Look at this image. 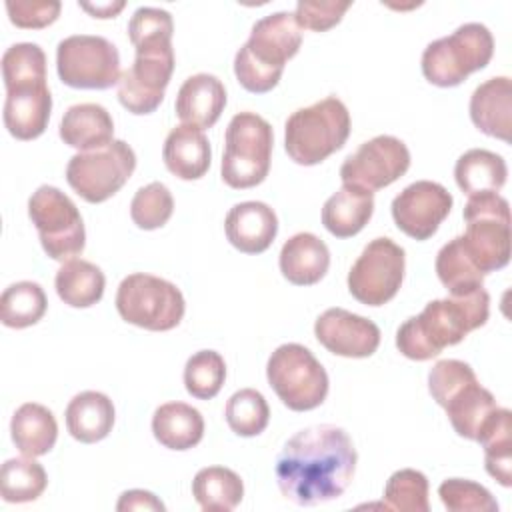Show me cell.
Returning <instances> with one entry per match:
<instances>
[{
  "mask_svg": "<svg viewBox=\"0 0 512 512\" xmlns=\"http://www.w3.org/2000/svg\"><path fill=\"white\" fill-rule=\"evenodd\" d=\"M356 460V448L344 428L316 424L296 432L284 444L274 474L284 498L298 506H316L346 492Z\"/></svg>",
  "mask_w": 512,
  "mask_h": 512,
  "instance_id": "obj_1",
  "label": "cell"
},
{
  "mask_svg": "<svg viewBox=\"0 0 512 512\" xmlns=\"http://www.w3.org/2000/svg\"><path fill=\"white\" fill-rule=\"evenodd\" d=\"M124 6L126 2H96V4L80 2V8L92 14L94 18H114Z\"/></svg>",
  "mask_w": 512,
  "mask_h": 512,
  "instance_id": "obj_47",
  "label": "cell"
},
{
  "mask_svg": "<svg viewBox=\"0 0 512 512\" xmlns=\"http://www.w3.org/2000/svg\"><path fill=\"white\" fill-rule=\"evenodd\" d=\"M384 502L400 512H428V478L414 468L396 470L384 486Z\"/></svg>",
  "mask_w": 512,
  "mask_h": 512,
  "instance_id": "obj_39",
  "label": "cell"
},
{
  "mask_svg": "<svg viewBox=\"0 0 512 512\" xmlns=\"http://www.w3.org/2000/svg\"><path fill=\"white\" fill-rule=\"evenodd\" d=\"M174 212V198L166 184L150 182L136 190L130 202V218L142 230L162 228Z\"/></svg>",
  "mask_w": 512,
  "mask_h": 512,
  "instance_id": "obj_40",
  "label": "cell"
},
{
  "mask_svg": "<svg viewBox=\"0 0 512 512\" xmlns=\"http://www.w3.org/2000/svg\"><path fill=\"white\" fill-rule=\"evenodd\" d=\"M498 408L494 394L480 386L478 378L462 386L444 406L446 416L458 436L466 440H478L482 428Z\"/></svg>",
  "mask_w": 512,
  "mask_h": 512,
  "instance_id": "obj_28",
  "label": "cell"
},
{
  "mask_svg": "<svg viewBox=\"0 0 512 512\" xmlns=\"http://www.w3.org/2000/svg\"><path fill=\"white\" fill-rule=\"evenodd\" d=\"M134 168L132 146L124 140H112L104 148L74 154L66 166V182L82 200L100 204L130 180Z\"/></svg>",
  "mask_w": 512,
  "mask_h": 512,
  "instance_id": "obj_13",
  "label": "cell"
},
{
  "mask_svg": "<svg viewBox=\"0 0 512 512\" xmlns=\"http://www.w3.org/2000/svg\"><path fill=\"white\" fill-rule=\"evenodd\" d=\"M162 160L176 178L198 180L202 178L212 160V150L206 134L190 124L172 128L164 140Z\"/></svg>",
  "mask_w": 512,
  "mask_h": 512,
  "instance_id": "obj_23",
  "label": "cell"
},
{
  "mask_svg": "<svg viewBox=\"0 0 512 512\" xmlns=\"http://www.w3.org/2000/svg\"><path fill=\"white\" fill-rule=\"evenodd\" d=\"M152 434L164 448L190 450L204 436V418L186 402H166L154 410Z\"/></svg>",
  "mask_w": 512,
  "mask_h": 512,
  "instance_id": "obj_27",
  "label": "cell"
},
{
  "mask_svg": "<svg viewBox=\"0 0 512 512\" xmlns=\"http://www.w3.org/2000/svg\"><path fill=\"white\" fill-rule=\"evenodd\" d=\"M228 242L244 254H262L278 234L276 212L258 200L234 204L224 220Z\"/></svg>",
  "mask_w": 512,
  "mask_h": 512,
  "instance_id": "obj_19",
  "label": "cell"
},
{
  "mask_svg": "<svg viewBox=\"0 0 512 512\" xmlns=\"http://www.w3.org/2000/svg\"><path fill=\"white\" fill-rule=\"evenodd\" d=\"M58 134L70 148L80 152L98 150L114 140V120L104 106L82 102L64 112Z\"/></svg>",
  "mask_w": 512,
  "mask_h": 512,
  "instance_id": "obj_24",
  "label": "cell"
},
{
  "mask_svg": "<svg viewBox=\"0 0 512 512\" xmlns=\"http://www.w3.org/2000/svg\"><path fill=\"white\" fill-rule=\"evenodd\" d=\"M350 136V112L336 96H326L292 112L284 126V148L300 166H314L338 152Z\"/></svg>",
  "mask_w": 512,
  "mask_h": 512,
  "instance_id": "obj_4",
  "label": "cell"
},
{
  "mask_svg": "<svg viewBox=\"0 0 512 512\" xmlns=\"http://www.w3.org/2000/svg\"><path fill=\"white\" fill-rule=\"evenodd\" d=\"M62 4L58 0H8L6 12L14 26L38 30L46 28L60 16Z\"/></svg>",
  "mask_w": 512,
  "mask_h": 512,
  "instance_id": "obj_43",
  "label": "cell"
},
{
  "mask_svg": "<svg viewBox=\"0 0 512 512\" xmlns=\"http://www.w3.org/2000/svg\"><path fill=\"white\" fill-rule=\"evenodd\" d=\"M56 72L70 88L106 90L120 80V54L104 36L72 34L56 46Z\"/></svg>",
  "mask_w": 512,
  "mask_h": 512,
  "instance_id": "obj_12",
  "label": "cell"
},
{
  "mask_svg": "<svg viewBox=\"0 0 512 512\" xmlns=\"http://www.w3.org/2000/svg\"><path fill=\"white\" fill-rule=\"evenodd\" d=\"M508 168L500 154L472 148L464 152L454 166V178L458 188L468 194H484V192H498L506 184Z\"/></svg>",
  "mask_w": 512,
  "mask_h": 512,
  "instance_id": "obj_30",
  "label": "cell"
},
{
  "mask_svg": "<svg viewBox=\"0 0 512 512\" xmlns=\"http://www.w3.org/2000/svg\"><path fill=\"white\" fill-rule=\"evenodd\" d=\"M116 510L124 512V510H160L164 512L166 506L148 490H126L118 504Z\"/></svg>",
  "mask_w": 512,
  "mask_h": 512,
  "instance_id": "obj_46",
  "label": "cell"
},
{
  "mask_svg": "<svg viewBox=\"0 0 512 512\" xmlns=\"http://www.w3.org/2000/svg\"><path fill=\"white\" fill-rule=\"evenodd\" d=\"M466 232L462 246L476 268L486 276L510 262V204L498 192L468 196L464 206Z\"/></svg>",
  "mask_w": 512,
  "mask_h": 512,
  "instance_id": "obj_7",
  "label": "cell"
},
{
  "mask_svg": "<svg viewBox=\"0 0 512 512\" xmlns=\"http://www.w3.org/2000/svg\"><path fill=\"white\" fill-rule=\"evenodd\" d=\"M48 308L44 288L32 280L10 284L0 296V320L8 328H28L42 320Z\"/></svg>",
  "mask_w": 512,
  "mask_h": 512,
  "instance_id": "obj_34",
  "label": "cell"
},
{
  "mask_svg": "<svg viewBox=\"0 0 512 512\" xmlns=\"http://www.w3.org/2000/svg\"><path fill=\"white\" fill-rule=\"evenodd\" d=\"M410 168L408 146L390 134L374 136L360 144L340 166L342 184H356L366 190H380L396 182Z\"/></svg>",
  "mask_w": 512,
  "mask_h": 512,
  "instance_id": "obj_15",
  "label": "cell"
},
{
  "mask_svg": "<svg viewBox=\"0 0 512 512\" xmlns=\"http://www.w3.org/2000/svg\"><path fill=\"white\" fill-rule=\"evenodd\" d=\"M404 268V248L390 238H374L352 264L348 272V290L360 304L382 306L400 290Z\"/></svg>",
  "mask_w": 512,
  "mask_h": 512,
  "instance_id": "obj_14",
  "label": "cell"
},
{
  "mask_svg": "<svg viewBox=\"0 0 512 512\" xmlns=\"http://www.w3.org/2000/svg\"><path fill=\"white\" fill-rule=\"evenodd\" d=\"M134 64L120 74L118 100L136 114H152L164 100V90L174 72L172 38H154L132 44Z\"/></svg>",
  "mask_w": 512,
  "mask_h": 512,
  "instance_id": "obj_10",
  "label": "cell"
},
{
  "mask_svg": "<svg viewBox=\"0 0 512 512\" xmlns=\"http://www.w3.org/2000/svg\"><path fill=\"white\" fill-rule=\"evenodd\" d=\"M224 416L234 434L250 438L264 432L270 420V408L262 392L254 388H242L228 398Z\"/></svg>",
  "mask_w": 512,
  "mask_h": 512,
  "instance_id": "obj_37",
  "label": "cell"
},
{
  "mask_svg": "<svg viewBox=\"0 0 512 512\" xmlns=\"http://www.w3.org/2000/svg\"><path fill=\"white\" fill-rule=\"evenodd\" d=\"M10 434L12 442L24 456H44L48 454L58 438V424L54 414L38 404L26 402L16 408L10 420Z\"/></svg>",
  "mask_w": 512,
  "mask_h": 512,
  "instance_id": "obj_29",
  "label": "cell"
},
{
  "mask_svg": "<svg viewBox=\"0 0 512 512\" xmlns=\"http://www.w3.org/2000/svg\"><path fill=\"white\" fill-rule=\"evenodd\" d=\"M490 296L484 288L470 294L432 300L418 316L408 318L396 332V348L410 360H430L446 346L462 342L468 332L486 324Z\"/></svg>",
  "mask_w": 512,
  "mask_h": 512,
  "instance_id": "obj_2",
  "label": "cell"
},
{
  "mask_svg": "<svg viewBox=\"0 0 512 512\" xmlns=\"http://www.w3.org/2000/svg\"><path fill=\"white\" fill-rule=\"evenodd\" d=\"M476 380V374L472 370L470 364L456 360V358H446V360H438L430 372H428V390L432 394V398L436 400V404H440L442 408L446 406V402L468 382Z\"/></svg>",
  "mask_w": 512,
  "mask_h": 512,
  "instance_id": "obj_42",
  "label": "cell"
},
{
  "mask_svg": "<svg viewBox=\"0 0 512 512\" xmlns=\"http://www.w3.org/2000/svg\"><path fill=\"white\" fill-rule=\"evenodd\" d=\"M438 496L450 512H494L498 510V502L490 494L488 488L474 480L464 478H448L438 486Z\"/></svg>",
  "mask_w": 512,
  "mask_h": 512,
  "instance_id": "obj_41",
  "label": "cell"
},
{
  "mask_svg": "<svg viewBox=\"0 0 512 512\" xmlns=\"http://www.w3.org/2000/svg\"><path fill=\"white\" fill-rule=\"evenodd\" d=\"M28 216L52 260L68 262L84 250L86 230L76 204L60 188L42 184L28 200Z\"/></svg>",
  "mask_w": 512,
  "mask_h": 512,
  "instance_id": "obj_11",
  "label": "cell"
},
{
  "mask_svg": "<svg viewBox=\"0 0 512 512\" xmlns=\"http://www.w3.org/2000/svg\"><path fill=\"white\" fill-rule=\"evenodd\" d=\"M470 120L486 136L512 140V82L508 76L488 78L472 92Z\"/></svg>",
  "mask_w": 512,
  "mask_h": 512,
  "instance_id": "obj_20",
  "label": "cell"
},
{
  "mask_svg": "<svg viewBox=\"0 0 512 512\" xmlns=\"http://www.w3.org/2000/svg\"><path fill=\"white\" fill-rule=\"evenodd\" d=\"M436 274L450 296L470 294L484 284V274L466 254L460 236L448 240L436 254Z\"/></svg>",
  "mask_w": 512,
  "mask_h": 512,
  "instance_id": "obj_35",
  "label": "cell"
},
{
  "mask_svg": "<svg viewBox=\"0 0 512 512\" xmlns=\"http://www.w3.org/2000/svg\"><path fill=\"white\" fill-rule=\"evenodd\" d=\"M452 194L438 182L416 180L392 200V218L398 230L414 240H428L452 210Z\"/></svg>",
  "mask_w": 512,
  "mask_h": 512,
  "instance_id": "obj_16",
  "label": "cell"
},
{
  "mask_svg": "<svg viewBox=\"0 0 512 512\" xmlns=\"http://www.w3.org/2000/svg\"><path fill=\"white\" fill-rule=\"evenodd\" d=\"M4 88L6 130L18 140H34L44 134L52 110V96L46 84V76L16 78L4 82Z\"/></svg>",
  "mask_w": 512,
  "mask_h": 512,
  "instance_id": "obj_17",
  "label": "cell"
},
{
  "mask_svg": "<svg viewBox=\"0 0 512 512\" xmlns=\"http://www.w3.org/2000/svg\"><path fill=\"white\" fill-rule=\"evenodd\" d=\"M58 298L72 308H88L100 302L106 286L104 272L82 258L62 262L54 278Z\"/></svg>",
  "mask_w": 512,
  "mask_h": 512,
  "instance_id": "obj_31",
  "label": "cell"
},
{
  "mask_svg": "<svg viewBox=\"0 0 512 512\" xmlns=\"http://www.w3.org/2000/svg\"><path fill=\"white\" fill-rule=\"evenodd\" d=\"M226 106V88L220 78L208 72L194 74L184 80L176 94V116L182 124L196 126L200 130L212 128Z\"/></svg>",
  "mask_w": 512,
  "mask_h": 512,
  "instance_id": "obj_21",
  "label": "cell"
},
{
  "mask_svg": "<svg viewBox=\"0 0 512 512\" xmlns=\"http://www.w3.org/2000/svg\"><path fill=\"white\" fill-rule=\"evenodd\" d=\"M316 340L332 354L344 358H368L380 346V328L344 308H328L314 322Z\"/></svg>",
  "mask_w": 512,
  "mask_h": 512,
  "instance_id": "obj_18",
  "label": "cell"
},
{
  "mask_svg": "<svg viewBox=\"0 0 512 512\" xmlns=\"http://www.w3.org/2000/svg\"><path fill=\"white\" fill-rule=\"evenodd\" d=\"M374 192L356 184H342L322 206V224L336 238L356 236L372 218Z\"/></svg>",
  "mask_w": 512,
  "mask_h": 512,
  "instance_id": "obj_25",
  "label": "cell"
},
{
  "mask_svg": "<svg viewBox=\"0 0 512 512\" xmlns=\"http://www.w3.org/2000/svg\"><path fill=\"white\" fill-rule=\"evenodd\" d=\"M280 272L294 286H312L324 278L330 266V250L312 232L290 236L280 250Z\"/></svg>",
  "mask_w": 512,
  "mask_h": 512,
  "instance_id": "obj_22",
  "label": "cell"
},
{
  "mask_svg": "<svg viewBox=\"0 0 512 512\" xmlns=\"http://www.w3.org/2000/svg\"><path fill=\"white\" fill-rule=\"evenodd\" d=\"M172 32L174 22L170 12L154 6H140L128 22V38L132 44L152 38H172Z\"/></svg>",
  "mask_w": 512,
  "mask_h": 512,
  "instance_id": "obj_45",
  "label": "cell"
},
{
  "mask_svg": "<svg viewBox=\"0 0 512 512\" xmlns=\"http://www.w3.org/2000/svg\"><path fill=\"white\" fill-rule=\"evenodd\" d=\"M226 380L224 358L216 350L194 352L184 366V386L198 400L214 398Z\"/></svg>",
  "mask_w": 512,
  "mask_h": 512,
  "instance_id": "obj_38",
  "label": "cell"
},
{
  "mask_svg": "<svg viewBox=\"0 0 512 512\" xmlns=\"http://www.w3.org/2000/svg\"><path fill=\"white\" fill-rule=\"evenodd\" d=\"M352 6V2H308L302 0L296 4L294 20L300 30L312 32H326L336 26L344 12Z\"/></svg>",
  "mask_w": 512,
  "mask_h": 512,
  "instance_id": "obj_44",
  "label": "cell"
},
{
  "mask_svg": "<svg viewBox=\"0 0 512 512\" xmlns=\"http://www.w3.org/2000/svg\"><path fill=\"white\" fill-rule=\"evenodd\" d=\"M484 448L486 472L504 488L512 486V412L496 408L478 440Z\"/></svg>",
  "mask_w": 512,
  "mask_h": 512,
  "instance_id": "obj_32",
  "label": "cell"
},
{
  "mask_svg": "<svg viewBox=\"0 0 512 512\" xmlns=\"http://www.w3.org/2000/svg\"><path fill=\"white\" fill-rule=\"evenodd\" d=\"M492 54V32L480 22H466L424 48L422 74L434 86L452 88L462 84L472 72L486 68Z\"/></svg>",
  "mask_w": 512,
  "mask_h": 512,
  "instance_id": "obj_5",
  "label": "cell"
},
{
  "mask_svg": "<svg viewBox=\"0 0 512 512\" xmlns=\"http://www.w3.org/2000/svg\"><path fill=\"white\" fill-rule=\"evenodd\" d=\"M300 44L302 32L292 12H274L256 20L248 40L234 56L236 80L252 94L270 92Z\"/></svg>",
  "mask_w": 512,
  "mask_h": 512,
  "instance_id": "obj_3",
  "label": "cell"
},
{
  "mask_svg": "<svg viewBox=\"0 0 512 512\" xmlns=\"http://www.w3.org/2000/svg\"><path fill=\"white\" fill-rule=\"evenodd\" d=\"M48 476L32 456L10 458L0 468V492L6 502H32L46 490Z\"/></svg>",
  "mask_w": 512,
  "mask_h": 512,
  "instance_id": "obj_36",
  "label": "cell"
},
{
  "mask_svg": "<svg viewBox=\"0 0 512 512\" xmlns=\"http://www.w3.org/2000/svg\"><path fill=\"white\" fill-rule=\"evenodd\" d=\"M66 428L70 436L82 444H94L104 440L114 426L112 400L96 390H84L76 394L66 406Z\"/></svg>",
  "mask_w": 512,
  "mask_h": 512,
  "instance_id": "obj_26",
  "label": "cell"
},
{
  "mask_svg": "<svg viewBox=\"0 0 512 512\" xmlns=\"http://www.w3.org/2000/svg\"><path fill=\"white\" fill-rule=\"evenodd\" d=\"M270 388L294 412L318 408L328 394V374L316 356L302 344L278 346L266 364Z\"/></svg>",
  "mask_w": 512,
  "mask_h": 512,
  "instance_id": "obj_9",
  "label": "cell"
},
{
  "mask_svg": "<svg viewBox=\"0 0 512 512\" xmlns=\"http://www.w3.org/2000/svg\"><path fill=\"white\" fill-rule=\"evenodd\" d=\"M192 496L204 512H230L244 496L242 478L224 466H206L192 480Z\"/></svg>",
  "mask_w": 512,
  "mask_h": 512,
  "instance_id": "obj_33",
  "label": "cell"
},
{
  "mask_svg": "<svg viewBox=\"0 0 512 512\" xmlns=\"http://www.w3.org/2000/svg\"><path fill=\"white\" fill-rule=\"evenodd\" d=\"M116 310L128 324L152 332H166L180 324L186 302L176 284L154 274L134 272L118 286Z\"/></svg>",
  "mask_w": 512,
  "mask_h": 512,
  "instance_id": "obj_8",
  "label": "cell"
},
{
  "mask_svg": "<svg viewBox=\"0 0 512 512\" xmlns=\"http://www.w3.org/2000/svg\"><path fill=\"white\" fill-rule=\"evenodd\" d=\"M274 132L268 120L256 112L232 116L224 136V156L220 164L222 180L236 190L254 188L270 172Z\"/></svg>",
  "mask_w": 512,
  "mask_h": 512,
  "instance_id": "obj_6",
  "label": "cell"
}]
</instances>
